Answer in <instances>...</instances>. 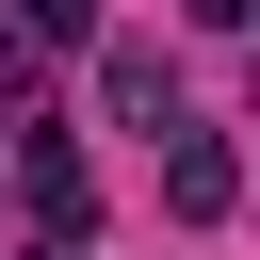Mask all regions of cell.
I'll list each match as a JSON object with an SVG mask.
<instances>
[{"mask_svg": "<svg viewBox=\"0 0 260 260\" xmlns=\"http://www.w3.org/2000/svg\"><path fill=\"white\" fill-rule=\"evenodd\" d=\"M162 211H179V228L244 211V146H228V130H179V146H162Z\"/></svg>", "mask_w": 260, "mask_h": 260, "instance_id": "cell-1", "label": "cell"}, {"mask_svg": "<svg viewBox=\"0 0 260 260\" xmlns=\"http://www.w3.org/2000/svg\"><path fill=\"white\" fill-rule=\"evenodd\" d=\"M16 179H32V228H81V211H98V162H81L65 130H16Z\"/></svg>", "mask_w": 260, "mask_h": 260, "instance_id": "cell-2", "label": "cell"}, {"mask_svg": "<svg viewBox=\"0 0 260 260\" xmlns=\"http://www.w3.org/2000/svg\"><path fill=\"white\" fill-rule=\"evenodd\" d=\"M98 32V0H16V49H81Z\"/></svg>", "mask_w": 260, "mask_h": 260, "instance_id": "cell-3", "label": "cell"}, {"mask_svg": "<svg viewBox=\"0 0 260 260\" xmlns=\"http://www.w3.org/2000/svg\"><path fill=\"white\" fill-rule=\"evenodd\" d=\"M195 16H211V32H244V16H260V0H195Z\"/></svg>", "mask_w": 260, "mask_h": 260, "instance_id": "cell-4", "label": "cell"}, {"mask_svg": "<svg viewBox=\"0 0 260 260\" xmlns=\"http://www.w3.org/2000/svg\"><path fill=\"white\" fill-rule=\"evenodd\" d=\"M32 260H81V228H49V244H32Z\"/></svg>", "mask_w": 260, "mask_h": 260, "instance_id": "cell-5", "label": "cell"}, {"mask_svg": "<svg viewBox=\"0 0 260 260\" xmlns=\"http://www.w3.org/2000/svg\"><path fill=\"white\" fill-rule=\"evenodd\" d=\"M0 98H16V49H0Z\"/></svg>", "mask_w": 260, "mask_h": 260, "instance_id": "cell-6", "label": "cell"}]
</instances>
